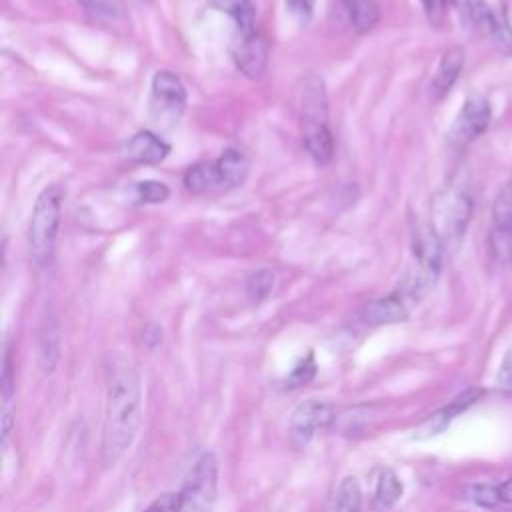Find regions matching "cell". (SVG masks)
<instances>
[{
  "instance_id": "cell-12",
  "label": "cell",
  "mask_w": 512,
  "mask_h": 512,
  "mask_svg": "<svg viewBox=\"0 0 512 512\" xmlns=\"http://www.w3.org/2000/svg\"><path fill=\"white\" fill-rule=\"evenodd\" d=\"M122 154L134 164L154 166V164H160L170 154V146L158 134L150 130H140L124 142Z\"/></svg>"
},
{
  "instance_id": "cell-2",
  "label": "cell",
  "mask_w": 512,
  "mask_h": 512,
  "mask_svg": "<svg viewBox=\"0 0 512 512\" xmlns=\"http://www.w3.org/2000/svg\"><path fill=\"white\" fill-rule=\"evenodd\" d=\"M474 212V196L464 184H448L430 204V226L444 246L462 240Z\"/></svg>"
},
{
  "instance_id": "cell-30",
  "label": "cell",
  "mask_w": 512,
  "mask_h": 512,
  "mask_svg": "<svg viewBox=\"0 0 512 512\" xmlns=\"http://www.w3.org/2000/svg\"><path fill=\"white\" fill-rule=\"evenodd\" d=\"M316 374V362H314V354H306V358H302L294 370L290 372V376L286 378V386L288 388H298V386H304L308 384Z\"/></svg>"
},
{
  "instance_id": "cell-35",
  "label": "cell",
  "mask_w": 512,
  "mask_h": 512,
  "mask_svg": "<svg viewBox=\"0 0 512 512\" xmlns=\"http://www.w3.org/2000/svg\"><path fill=\"white\" fill-rule=\"evenodd\" d=\"M496 382H498V386H500L502 390L512 392V352H508V356L504 358Z\"/></svg>"
},
{
  "instance_id": "cell-1",
  "label": "cell",
  "mask_w": 512,
  "mask_h": 512,
  "mask_svg": "<svg viewBox=\"0 0 512 512\" xmlns=\"http://www.w3.org/2000/svg\"><path fill=\"white\" fill-rule=\"evenodd\" d=\"M104 384L102 462L114 466L132 446L142 422V382L132 358L122 352L108 354Z\"/></svg>"
},
{
  "instance_id": "cell-32",
  "label": "cell",
  "mask_w": 512,
  "mask_h": 512,
  "mask_svg": "<svg viewBox=\"0 0 512 512\" xmlns=\"http://www.w3.org/2000/svg\"><path fill=\"white\" fill-rule=\"evenodd\" d=\"M426 18L430 20V24L440 26L446 18L448 12V0H420Z\"/></svg>"
},
{
  "instance_id": "cell-27",
  "label": "cell",
  "mask_w": 512,
  "mask_h": 512,
  "mask_svg": "<svg viewBox=\"0 0 512 512\" xmlns=\"http://www.w3.org/2000/svg\"><path fill=\"white\" fill-rule=\"evenodd\" d=\"M272 286H274V274L270 270H256L246 280V294L254 302H258V300H264L270 294Z\"/></svg>"
},
{
  "instance_id": "cell-3",
  "label": "cell",
  "mask_w": 512,
  "mask_h": 512,
  "mask_svg": "<svg viewBox=\"0 0 512 512\" xmlns=\"http://www.w3.org/2000/svg\"><path fill=\"white\" fill-rule=\"evenodd\" d=\"M62 198H64L62 186L52 184L40 192L32 208V216L28 224V252L32 262L38 268L48 264V260L52 258L58 226H60Z\"/></svg>"
},
{
  "instance_id": "cell-11",
  "label": "cell",
  "mask_w": 512,
  "mask_h": 512,
  "mask_svg": "<svg viewBox=\"0 0 512 512\" xmlns=\"http://www.w3.org/2000/svg\"><path fill=\"white\" fill-rule=\"evenodd\" d=\"M412 302L400 292H392L388 296L376 298L368 302L360 310V320L368 326H386V324H398L404 322L410 316Z\"/></svg>"
},
{
  "instance_id": "cell-36",
  "label": "cell",
  "mask_w": 512,
  "mask_h": 512,
  "mask_svg": "<svg viewBox=\"0 0 512 512\" xmlns=\"http://www.w3.org/2000/svg\"><path fill=\"white\" fill-rule=\"evenodd\" d=\"M142 340H144V344H146L148 348H156V346L160 344V340H162V330H160V326H158V324H148V326L144 328V332H142Z\"/></svg>"
},
{
  "instance_id": "cell-7",
  "label": "cell",
  "mask_w": 512,
  "mask_h": 512,
  "mask_svg": "<svg viewBox=\"0 0 512 512\" xmlns=\"http://www.w3.org/2000/svg\"><path fill=\"white\" fill-rule=\"evenodd\" d=\"M490 118H492V108H490V102L486 100V96H482V94L468 96L450 128L452 146L464 148L470 142H474L478 136H482L486 132Z\"/></svg>"
},
{
  "instance_id": "cell-19",
  "label": "cell",
  "mask_w": 512,
  "mask_h": 512,
  "mask_svg": "<svg viewBox=\"0 0 512 512\" xmlns=\"http://www.w3.org/2000/svg\"><path fill=\"white\" fill-rule=\"evenodd\" d=\"M184 188L192 194H204L212 190H222L220 178L214 162H196L184 172Z\"/></svg>"
},
{
  "instance_id": "cell-9",
  "label": "cell",
  "mask_w": 512,
  "mask_h": 512,
  "mask_svg": "<svg viewBox=\"0 0 512 512\" xmlns=\"http://www.w3.org/2000/svg\"><path fill=\"white\" fill-rule=\"evenodd\" d=\"M334 416V406L330 402L310 398L294 408L290 416V430L298 442L306 444L318 430L330 426Z\"/></svg>"
},
{
  "instance_id": "cell-29",
  "label": "cell",
  "mask_w": 512,
  "mask_h": 512,
  "mask_svg": "<svg viewBox=\"0 0 512 512\" xmlns=\"http://www.w3.org/2000/svg\"><path fill=\"white\" fill-rule=\"evenodd\" d=\"M136 192L138 198L146 204H160L170 196V190L164 182L158 180H142L136 184Z\"/></svg>"
},
{
  "instance_id": "cell-15",
  "label": "cell",
  "mask_w": 512,
  "mask_h": 512,
  "mask_svg": "<svg viewBox=\"0 0 512 512\" xmlns=\"http://www.w3.org/2000/svg\"><path fill=\"white\" fill-rule=\"evenodd\" d=\"M482 396V388H468L466 392H462L460 396H456L450 404H446L442 410L434 412L418 430L422 438L428 436H436L438 432H442L452 418H456L458 414H462L466 408H470L474 402H478V398Z\"/></svg>"
},
{
  "instance_id": "cell-18",
  "label": "cell",
  "mask_w": 512,
  "mask_h": 512,
  "mask_svg": "<svg viewBox=\"0 0 512 512\" xmlns=\"http://www.w3.org/2000/svg\"><path fill=\"white\" fill-rule=\"evenodd\" d=\"M210 6L218 12L228 14L240 34L256 32V8L252 0H210Z\"/></svg>"
},
{
  "instance_id": "cell-4",
  "label": "cell",
  "mask_w": 512,
  "mask_h": 512,
  "mask_svg": "<svg viewBox=\"0 0 512 512\" xmlns=\"http://www.w3.org/2000/svg\"><path fill=\"white\" fill-rule=\"evenodd\" d=\"M218 488V466L212 452H204L192 466L182 490L180 512H212Z\"/></svg>"
},
{
  "instance_id": "cell-26",
  "label": "cell",
  "mask_w": 512,
  "mask_h": 512,
  "mask_svg": "<svg viewBox=\"0 0 512 512\" xmlns=\"http://www.w3.org/2000/svg\"><path fill=\"white\" fill-rule=\"evenodd\" d=\"M488 38L492 40V44L502 56H512V26L502 10L496 14V20Z\"/></svg>"
},
{
  "instance_id": "cell-22",
  "label": "cell",
  "mask_w": 512,
  "mask_h": 512,
  "mask_svg": "<svg viewBox=\"0 0 512 512\" xmlns=\"http://www.w3.org/2000/svg\"><path fill=\"white\" fill-rule=\"evenodd\" d=\"M462 14H464V20L466 24L476 30L478 34H484V36H490V30L494 26V20H496V14L486 0H464L462 2Z\"/></svg>"
},
{
  "instance_id": "cell-21",
  "label": "cell",
  "mask_w": 512,
  "mask_h": 512,
  "mask_svg": "<svg viewBox=\"0 0 512 512\" xmlns=\"http://www.w3.org/2000/svg\"><path fill=\"white\" fill-rule=\"evenodd\" d=\"M402 496V482L392 468H382L374 486V506L378 510H390Z\"/></svg>"
},
{
  "instance_id": "cell-31",
  "label": "cell",
  "mask_w": 512,
  "mask_h": 512,
  "mask_svg": "<svg viewBox=\"0 0 512 512\" xmlns=\"http://www.w3.org/2000/svg\"><path fill=\"white\" fill-rule=\"evenodd\" d=\"M182 508V500H180V492H166L160 494L156 500L150 502V506L144 512H180Z\"/></svg>"
},
{
  "instance_id": "cell-20",
  "label": "cell",
  "mask_w": 512,
  "mask_h": 512,
  "mask_svg": "<svg viewBox=\"0 0 512 512\" xmlns=\"http://www.w3.org/2000/svg\"><path fill=\"white\" fill-rule=\"evenodd\" d=\"M340 2L356 32L360 34L370 32L378 24L380 10L374 0H340Z\"/></svg>"
},
{
  "instance_id": "cell-33",
  "label": "cell",
  "mask_w": 512,
  "mask_h": 512,
  "mask_svg": "<svg viewBox=\"0 0 512 512\" xmlns=\"http://www.w3.org/2000/svg\"><path fill=\"white\" fill-rule=\"evenodd\" d=\"M286 8L288 12L300 20V22H308L312 16V8H314V0H286Z\"/></svg>"
},
{
  "instance_id": "cell-28",
  "label": "cell",
  "mask_w": 512,
  "mask_h": 512,
  "mask_svg": "<svg viewBox=\"0 0 512 512\" xmlns=\"http://www.w3.org/2000/svg\"><path fill=\"white\" fill-rule=\"evenodd\" d=\"M466 498L482 508H494L498 504H502L500 500V492H498V486H490V484H472V486H466L464 490Z\"/></svg>"
},
{
  "instance_id": "cell-8",
  "label": "cell",
  "mask_w": 512,
  "mask_h": 512,
  "mask_svg": "<svg viewBox=\"0 0 512 512\" xmlns=\"http://www.w3.org/2000/svg\"><path fill=\"white\" fill-rule=\"evenodd\" d=\"M232 60L236 68L250 80H258L264 76L270 60V44L268 40L254 32V34H240L232 48Z\"/></svg>"
},
{
  "instance_id": "cell-13",
  "label": "cell",
  "mask_w": 512,
  "mask_h": 512,
  "mask_svg": "<svg viewBox=\"0 0 512 512\" xmlns=\"http://www.w3.org/2000/svg\"><path fill=\"white\" fill-rule=\"evenodd\" d=\"M300 122L328 124L326 84L318 74H308L300 88Z\"/></svg>"
},
{
  "instance_id": "cell-17",
  "label": "cell",
  "mask_w": 512,
  "mask_h": 512,
  "mask_svg": "<svg viewBox=\"0 0 512 512\" xmlns=\"http://www.w3.org/2000/svg\"><path fill=\"white\" fill-rule=\"evenodd\" d=\"M214 166H216V172H218L222 190H230V188L240 186V184L246 180L250 162H248V156H246L242 150H238V148H226V150L214 160Z\"/></svg>"
},
{
  "instance_id": "cell-16",
  "label": "cell",
  "mask_w": 512,
  "mask_h": 512,
  "mask_svg": "<svg viewBox=\"0 0 512 512\" xmlns=\"http://www.w3.org/2000/svg\"><path fill=\"white\" fill-rule=\"evenodd\" d=\"M464 68V50L460 46H450L436 68V74L432 78V94L436 100H442L454 86V82L460 78V72Z\"/></svg>"
},
{
  "instance_id": "cell-5",
  "label": "cell",
  "mask_w": 512,
  "mask_h": 512,
  "mask_svg": "<svg viewBox=\"0 0 512 512\" xmlns=\"http://www.w3.org/2000/svg\"><path fill=\"white\" fill-rule=\"evenodd\" d=\"M488 230V252L496 264L512 262V178L494 196Z\"/></svg>"
},
{
  "instance_id": "cell-14",
  "label": "cell",
  "mask_w": 512,
  "mask_h": 512,
  "mask_svg": "<svg viewBox=\"0 0 512 512\" xmlns=\"http://www.w3.org/2000/svg\"><path fill=\"white\" fill-rule=\"evenodd\" d=\"M300 136L310 158L324 166L334 156V138L330 126L324 122H300Z\"/></svg>"
},
{
  "instance_id": "cell-24",
  "label": "cell",
  "mask_w": 512,
  "mask_h": 512,
  "mask_svg": "<svg viewBox=\"0 0 512 512\" xmlns=\"http://www.w3.org/2000/svg\"><path fill=\"white\" fill-rule=\"evenodd\" d=\"M332 512H362V488L356 476H344L336 488Z\"/></svg>"
},
{
  "instance_id": "cell-25",
  "label": "cell",
  "mask_w": 512,
  "mask_h": 512,
  "mask_svg": "<svg viewBox=\"0 0 512 512\" xmlns=\"http://www.w3.org/2000/svg\"><path fill=\"white\" fill-rule=\"evenodd\" d=\"M60 356V334L54 322H46L40 332V366L42 372H52Z\"/></svg>"
},
{
  "instance_id": "cell-6",
  "label": "cell",
  "mask_w": 512,
  "mask_h": 512,
  "mask_svg": "<svg viewBox=\"0 0 512 512\" xmlns=\"http://www.w3.org/2000/svg\"><path fill=\"white\" fill-rule=\"evenodd\" d=\"M186 108V88L170 70H158L150 84V114L154 122L172 126Z\"/></svg>"
},
{
  "instance_id": "cell-34",
  "label": "cell",
  "mask_w": 512,
  "mask_h": 512,
  "mask_svg": "<svg viewBox=\"0 0 512 512\" xmlns=\"http://www.w3.org/2000/svg\"><path fill=\"white\" fill-rule=\"evenodd\" d=\"M82 4L88 12H94L96 16H110L114 14V2L112 0H76Z\"/></svg>"
},
{
  "instance_id": "cell-10",
  "label": "cell",
  "mask_w": 512,
  "mask_h": 512,
  "mask_svg": "<svg viewBox=\"0 0 512 512\" xmlns=\"http://www.w3.org/2000/svg\"><path fill=\"white\" fill-rule=\"evenodd\" d=\"M412 252L416 258V268L432 278H438L442 270L444 244L430 224H418L412 232Z\"/></svg>"
},
{
  "instance_id": "cell-23",
  "label": "cell",
  "mask_w": 512,
  "mask_h": 512,
  "mask_svg": "<svg viewBox=\"0 0 512 512\" xmlns=\"http://www.w3.org/2000/svg\"><path fill=\"white\" fill-rule=\"evenodd\" d=\"M14 412H16V388H14V376L8 354L4 356V370H2V438L6 440L12 424H14Z\"/></svg>"
},
{
  "instance_id": "cell-37",
  "label": "cell",
  "mask_w": 512,
  "mask_h": 512,
  "mask_svg": "<svg viewBox=\"0 0 512 512\" xmlns=\"http://www.w3.org/2000/svg\"><path fill=\"white\" fill-rule=\"evenodd\" d=\"M498 492H500V500L504 504H512V478L506 480L504 484L498 486Z\"/></svg>"
}]
</instances>
